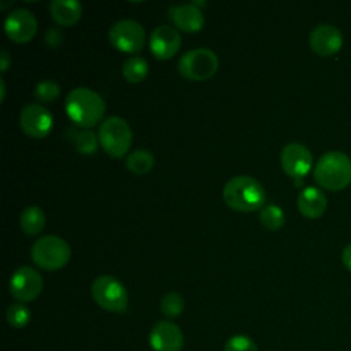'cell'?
I'll list each match as a JSON object with an SVG mask.
<instances>
[{
	"instance_id": "cell-1",
	"label": "cell",
	"mask_w": 351,
	"mask_h": 351,
	"mask_svg": "<svg viewBox=\"0 0 351 351\" xmlns=\"http://www.w3.org/2000/svg\"><path fill=\"white\" fill-rule=\"evenodd\" d=\"M64 108L74 123L88 129L101 121L106 112V101L96 90L78 86L67 93Z\"/></svg>"
},
{
	"instance_id": "cell-2",
	"label": "cell",
	"mask_w": 351,
	"mask_h": 351,
	"mask_svg": "<svg viewBox=\"0 0 351 351\" xmlns=\"http://www.w3.org/2000/svg\"><path fill=\"white\" fill-rule=\"evenodd\" d=\"M225 203L236 211H254L262 208L266 202L263 185L250 176H236L223 186Z\"/></svg>"
},
{
	"instance_id": "cell-3",
	"label": "cell",
	"mask_w": 351,
	"mask_h": 351,
	"mask_svg": "<svg viewBox=\"0 0 351 351\" xmlns=\"http://www.w3.org/2000/svg\"><path fill=\"white\" fill-rule=\"evenodd\" d=\"M315 182L328 191H341L351 184V159L340 151L325 152L314 166Z\"/></svg>"
},
{
	"instance_id": "cell-4",
	"label": "cell",
	"mask_w": 351,
	"mask_h": 351,
	"mask_svg": "<svg viewBox=\"0 0 351 351\" xmlns=\"http://www.w3.org/2000/svg\"><path fill=\"white\" fill-rule=\"evenodd\" d=\"M99 141L103 149L114 158L123 156L132 144V129L126 119L111 115L101 121L99 126Z\"/></svg>"
},
{
	"instance_id": "cell-5",
	"label": "cell",
	"mask_w": 351,
	"mask_h": 351,
	"mask_svg": "<svg viewBox=\"0 0 351 351\" xmlns=\"http://www.w3.org/2000/svg\"><path fill=\"white\" fill-rule=\"evenodd\" d=\"M70 245L59 236L45 234L32 245L33 262L44 270H58L70 259Z\"/></svg>"
},
{
	"instance_id": "cell-6",
	"label": "cell",
	"mask_w": 351,
	"mask_h": 351,
	"mask_svg": "<svg viewBox=\"0 0 351 351\" xmlns=\"http://www.w3.org/2000/svg\"><path fill=\"white\" fill-rule=\"evenodd\" d=\"M219 66V59L213 49L193 48L181 55L178 60V71L182 77L192 81H203L211 78Z\"/></svg>"
},
{
	"instance_id": "cell-7",
	"label": "cell",
	"mask_w": 351,
	"mask_h": 351,
	"mask_svg": "<svg viewBox=\"0 0 351 351\" xmlns=\"http://www.w3.org/2000/svg\"><path fill=\"white\" fill-rule=\"evenodd\" d=\"M92 296L104 310L111 313H125L129 303L128 291L123 284L108 274L99 276L92 282Z\"/></svg>"
},
{
	"instance_id": "cell-8",
	"label": "cell",
	"mask_w": 351,
	"mask_h": 351,
	"mask_svg": "<svg viewBox=\"0 0 351 351\" xmlns=\"http://www.w3.org/2000/svg\"><path fill=\"white\" fill-rule=\"evenodd\" d=\"M110 43L123 52H138L145 44V30L136 19H119L108 32Z\"/></svg>"
},
{
	"instance_id": "cell-9",
	"label": "cell",
	"mask_w": 351,
	"mask_h": 351,
	"mask_svg": "<svg viewBox=\"0 0 351 351\" xmlns=\"http://www.w3.org/2000/svg\"><path fill=\"white\" fill-rule=\"evenodd\" d=\"M43 287V276L30 266L18 267L10 278V292L21 303L37 299Z\"/></svg>"
},
{
	"instance_id": "cell-10",
	"label": "cell",
	"mask_w": 351,
	"mask_h": 351,
	"mask_svg": "<svg viewBox=\"0 0 351 351\" xmlns=\"http://www.w3.org/2000/svg\"><path fill=\"white\" fill-rule=\"evenodd\" d=\"M19 126L27 136L41 138L51 132L53 126V117L44 106L30 103L21 110Z\"/></svg>"
},
{
	"instance_id": "cell-11",
	"label": "cell",
	"mask_w": 351,
	"mask_h": 351,
	"mask_svg": "<svg viewBox=\"0 0 351 351\" xmlns=\"http://www.w3.org/2000/svg\"><path fill=\"white\" fill-rule=\"evenodd\" d=\"M282 170L292 178H303L313 166V155L310 149L300 143L287 144L280 155Z\"/></svg>"
},
{
	"instance_id": "cell-12",
	"label": "cell",
	"mask_w": 351,
	"mask_h": 351,
	"mask_svg": "<svg viewBox=\"0 0 351 351\" xmlns=\"http://www.w3.org/2000/svg\"><path fill=\"white\" fill-rule=\"evenodd\" d=\"M4 30L8 38L15 43H27L37 32V21L34 14L23 7L15 8L8 12Z\"/></svg>"
},
{
	"instance_id": "cell-13",
	"label": "cell",
	"mask_w": 351,
	"mask_h": 351,
	"mask_svg": "<svg viewBox=\"0 0 351 351\" xmlns=\"http://www.w3.org/2000/svg\"><path fill=\"white\" fill-rule=\"evenodd\" d=\"M308 43L313 52L318 56L328 58L340 51L343 45V34L336 26L321 23L311 30Z\"/></svg>"
},
{
	"instance_id": "cell-14",
	"label": "cell",
	"mask_w": 351,
	"mask_h": 351,
	"mask_svg": "<svg viewBox=\"0 0 351 351\" xmlns=\"http://www.w3.org/2000/svg\"><path fill=\"white\" fill-rule=\"evenodd\" d=\"M149 344L155 351H181L184 335L178 325L170 321H159L151 329Z\"/></svg>"
},
{
	"instance_id": "cell-15",
	"label": "cell",
	"mask_w": 351,
	"mask_h": 351,
	"mask_svg": "<svg viewBox=\"0 0 351 351\" xmlns=\"http://www.w3.org/2000/svg\"><path fill=\"white\" fill-rule=\"evenodd\" d=\"M181 34L174 26L160 25L149 36V48L158 59H170L181 47Z\"/></svg>"
},
{
	"instance_id": "cell-16",
	"label": "cell",
	"mask_w": 351,
	"mask_h": 351,
	"mask_svg": "<svg viewBox=\"0 0 351 351\" xmlns=\"http://www.w3.org/2000/svg\"><path fill=\"white\" fill-rule=\"evenodd\" d=\"M171 22L184 32H197L204 25V15L197 4L185 3L173 5L169 11Z\"/></svg>"
},
{
	"instance_id": "cell-17",
	"label": "cell",
	"mask_w": 351,
	"mask_h": 351,
	"mask_svg": "<svg viewBox=\"0 0 351 351\" xmlns=\"http://www.w3.org/2000/svg\"><path fill=\"white\" fill-rule=\"evenodd\" d=\"M328 200L325 193L317 186H306L298 196V208L306 218H319L326 211Z\"/></svg>"
},
{
	"instance_id": "cell-18",
	"label": "cell",
	"mask_w": 351,
	"mask_h": 351,
	"mask_svg": "<svg viewBox=\"0 0 351 351\" xmlns=\"http://www.w3.org/2000/svg\"><path fill=\"white\" fill-rule=\"evenodd\" d=\"M49 12L56 23L71 26L80 19L82 5L78 0H52L49 3Z\"/></svg>"
},
{
	"instance_id": "cell-19",
	"label": "cell",
	"mask_w": 351,
	"mask_h": 351,
	"mask_svg": "<svg viewBox=\"0 0 351 351\" xmlns=\"http://www.w3.org/2000/svg\"><path fill=\"white\" fill-rule=\"evenodd\" d=\"M19 223L26 234L34 236L45 226V213L38 206H29L21 213Z\"/></svg>"
},
{
	"instance_id": "cell-20",
	"label": "cell",
	"mask_w": 351,
	"mask_h": 351,
	"mask_svg": "<svg viewBox=\"0 0 351 351\" xmlns=\"http://www.w3.org/2000/svg\"><path fill=\"white\" fill-rule=\"evenodd\" d=\"M123 77L133 84L143 81L148 74V63L143 56L132 55L129 56L122 66Z\"/></svg>"
},
{
	"instance_id": "cell-21",
	"label": "cell",
	"mask_w": 351,
	"mask_h": 351,
	"mask_svg": "<svg viewBox=\"0 0 351 351\" xmlns=\"http://www.w3.org/2000/svg\"><path fill=\"white\" fill-rule=\"evenodd\" d=\"M155 165V158L148 149H136L126 158V167L134 174H145Z\"/></svg>"
},
{
	"instance_id": "cell-22",
	"label": "cell",
	"mask_w": 351,
	"mask_h": 351,
	"mask_svg": "<svg viewBox=\"0 0 351 351\" xmlns=\"http://www.w3.org/2000/svg\"><path fill=\"white\" fill-rule=\"evenodd\" d=\"M74 148L81 155H93L99 145V136L90 129L77 130L73 136Z\"/></svg>"
},
{
	"instance_id": "cell-23",
	"label": "cell",
	"mask_w": 351,
	"mask_h": 351,
	"mask_svg": "<svg viewBox=\"0 0 351 351\" xmlns=\"http://www.w3.org/2000/svg\"><path fill=\"white\" fill-rule=\"evenodd\" d=\"M259 221L261 223L269 230L280 229L285 222V214L282 208L277 204H267L263 206L259 211Z\"/></svg>"
},
{
	"instance_id": "cell-24",
	"label": "cell",
	"mask_w": 351,
	"mask_h": 351,
	"mask_svg": "<svg viewBox=\"0 0 351 351\" xmlns=\"http://www.w3.org/2000/svg\"><path fill=\"white\" fill-rule=\"evenodd\" d=\"M32 318L29 307L23 303H14L7 308V321L14 328H23Z\"/></svg>"
},
{
	"instance_id": "cell-25",
	"label": "cell",
	"mask_w": 351,
	"mask_h": 351,
	"mask_svg": "<svg viewBox=\"0 0 351 351\" xmlns=\"http://www.w3.org/2000/svg\"><path fill=\"white\" fill-rule=\"evenodd\" d=\"M184 299L178 292H169L162 298L160 302V311L169 317V318H174L178 317L182 310H184Z\"/></svg>"
},
{
	"instance_id": "cell-26",
	"label": "cell",
	"mask_w": 351,
	"mask_h": 351,
	"mask_svg": "<svg viewBox=\"0 0 351 351\" xmlns=\"http://www.w3.org/2000/svg\"><path fill=\"white\" fill-rule=\"evenodd\" d=\"M60 93V86L53 80H43L36 85L34 96L44 103L53 101Z\"/></svg>"
},
{
	"instance_id": "cell-27",
	"label": "cell",
	"mask_w": 351,
	"mask_h": 351,
	"mask_svg": "<svg viewBox=\"0 0 351 351\" xmlns=\"http://www.w3.org/2000/svg\"><path fill=\"white\" fill-rule=\"evenodd\" d=\"M223 351H258V348L255 341L248 336L234 335L226 341Z\"/></svg>"
},
{
	"instance_id": "cell-28",
	"label": "cell",
	"mask_w": 351,
	"mask_h": 351,
	"mask_svg": "<svg viewBox=\"0 0 351 351\" xmlns=\"http://www.w3.org/2000/svg\"><path fill=\"white\" fill-rule=\"evenodd\" d=\"M63 32L59 27H49L44 34V41L49 48H58L63 43Z\"/></svg>"
},
{
	"instance_id": "cell-29",
	"label": "cell",
	"mask_w": 351,
	"mask_h": 351,
	"mask_svg": "<svg viewBox=\"0 0 351 351\" xmlns=\"http://www.w3.org/2000/svg\"><path fill=\"white\" fill-rule=\"evenodd\" d=\"M10 64H11V56H10L8 51L1 49V52H0V70H1V73H4L10 67Z\"/></svg>"
},
{
	"instance_id": "cell-30",
	"label": "cell",
	"mask_w": 351,
	"mask_h": 351,
	"mask_svg": "<svg viewBox=\"0 0 351 351\" xmlns=\"http://www.w3.org/2000/svg\"><path fill=\"white\" fill-rule=\"evenodd\" d=\"M341 262L351 271V244H348L341 252Z\"/></svg>"
},
{
	"instance_id": "cell-31",
	"label": "cell",
	"mask_w": 351,
	"mask_h": 351,
	"mask_svg": "<svg viewBox=\"0 0 351 351\" xmlns=\"http://www.w3.org/2000/svg\"><path fill=\"white\" fill-rule=\"evenodd\" d=\"M0 86H1V100H3L4 95H5V85H4V80L3 78L0 80Z\"/></svg>"
}]
</instances>
